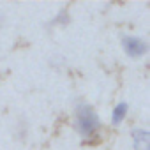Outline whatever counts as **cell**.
Listing matches in <instances>:
<instances>
[{"label": "cell", "instance_id": "4", "mask_svg": "<svg viewBox=\"0 0 150 150\" xmlns=\"http://www.w3.org/2000/svg\"><path fill=\"white\" fill-rule=\"evenodd\" d=\"M127 113H129V104H127L125 101L118 103V104L113 108V111H111V124H113V125H120V124L125 120Z\"/></svg>", "mask_w": 150, "mask_h": 150}, {"label": "cell", "instance_id": "3", "mask_svg": "<svg viewBox=\"0 0 150 150\" xmlns=\"http://www.w3.org/2000/svg\"><path fill=\"white\" fill-rule=\"evenodd\" d=\"M132 136V148L134 150H150V132L143 127H138L131 132Z\"/></svg>", "mask_w": 150, "mask_h": 150}, {"label": "cell", "instance_id": "2", "mask_svg": "<svg viewBox=\"0 0 150 150\" xmlns=\"http://www.w3.org/2000/svg\"><path fill=\"white\" fill-rule=\"evenodd\" d=\"M120 44H122V50L125 51V55L132 60H139L148 53V42L139 35L125 34V35H122Z\"/></svg>", "mask_w": 150, "mask_h": 150}, {"label": "cell", "instance_id": "5", "mask_svg": "<svg viewBox=\"0 0 150 150\" xmlns=\"http://www.w3.org/2000/svg\"><path fill=\"white\" fill-rule=\"evenodd\" d=\"M67 20H69V18H67V13H64V11H62V13H58V16L53 20V23H58V25H65V23H67Z\"/></svg>", "mask_w": 150, "mask_h": 150}, {"label": "cell", "instance_id": "1", "mask_svg": "<svg viewBox=\"0 0 150 150\" xmlns=\"http://www.w3.org/2000/svg\"><path fill=\"white\" fill-rule=\"evenodd\" d=\"M74 129L85 139L92 138L101 129V118L94 110V106H90L88 103H80L76 106V110H74Z\"/></svg>", "mask_w": 150, "mask_h": 150}]
</instances>
